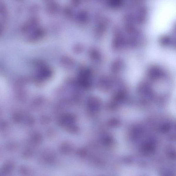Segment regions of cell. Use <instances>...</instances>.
Returning a JSON list of instances; mask_svg holds the SVG:
<instances>
[{
	"label": "cell",
	"instance_id": "6da1fadb",
	"mask_svg": "<svg viewBox=\"0 0 176 176\" xmlns=\"http://www.w3.org/2000/svg\"><path fill=\"white\" fill-rule=\"evenodd\" d=\"M39 160L45 164H52L56 160V155L53 150L46 148L42 150L39 153Z\"/></svg>",
	"mask_w": 176,
	"mask_h": 176
},
{
	"label": "cell",
	"instance_id": "7a4b0ae2",
	"mask_svg": "<svg viewBox=\"0 0 176 176\" xmlns=\"http://www.w3.org/2000/svg\"><path fill=\"white\" fill-rule=\"evenodd\" d=\"M15 166V163L13 161L9 160L6 162L1 169V175H5L11 173L13 171Z\"/></svg>",
	"mask_w": 176,
	"mask_h": 176
},
{
	"label": "cell",
	"instance_id": "3957f363",
	"mask_svg": "<svg viewBox=\"0 0 176 176\" xmlns=\"http://www.w3.org/2000/svg\"><path fill=\"white\" fill-rule=\"evenodd\" d=\"M59 150L60 152L63 155H68L72 151V145L67 141H64L60 144Z\"/></svg>",
	"mask_w": 176,
	"mask_h": 176
},
{
	"label": "cell",
	"instance_id": "277c9868",
	"mask_svg": "<svg viewBox=\"0 0 176 176\" xmlns=\"http://www.w3.org/2000/svg\"><path fill=\"white\" fill-rule=\"evenodd\" d=\"M43 140V137L39 133H36L32 135L30 140V144L33 147L39 146Z\"/></svg>",
	"mask_w": 176,
	"mask_h": 176
},
{
	"label": "cell",
	"instance_id": "5b68a950",
	"mask_svg": "<svg viewBox=\"0 0 176 176\" xmlns=\"http://www.w3.org/2000/svg\"><path fill=\"white\" fill-rule=\"evenodd\" d=\"M19 171L20 174L24 175H31L33 173V171L30 167L26 165L20 166Z\"/></svg>",
	"mask_w": 176,
	"mask_h": 176
},
{
	"label": "cell",
	"instance_id": "8992f818",
	"mask_svg": "<svg viewBox=\"0 0 176 176\" xmlns=\"http://www.w3.org/2000/svg\"><path fill=\"white\" fill-rule=\"evenodd\" d=\"M25 118L24 117L23 115L21 113L19 112L14 113L12 116V119H13V122L15 124H17L21 123L23 120L24 118Z\"/></svg>",
	"mask_w": 176,
	"mask_h": 176
},
{
	"label": "cell",
	"instance_id": "52a82bcc",
	"mask_svg": "<svg viewBox=\"0 0 176 176\" xmlns=\"http://www.w3.org/2000/svg\"><path fill=\"white\" fill-rule=\"evenodd\" d=\"M33 154V151L31 148L26 149L22 154V157L25 159L30 158Z\"/></svg>",
	"mask_w": 176,
	"mask_h": 176
},
{
	"label": "cell",
	"instance_id": "ba28073f",
	"mask_svg": "<svg viewBox=\"0 0 176 176\" xmlns=\"http://www.w3.org/2000/svg\"><path fill=\"white\" fill-rule=\"evenodd\" d=\"M51 121V117L46 115H42L40 117V123L42 125H46L49 124Z\"/></svg>",
	"mask_w": 176,
	"mask_h": 176
},
{
	"label": "cell",
	"instance_id": "9c48e42d",
	"mask_svg": "<svg viewBox=\"0 0 176 176\" xmlns=\"http://www.w3.org/2000/svg\"><path fill=\"white\" fill-rule=\"evenodd\" d=\"M19 145L15 143H9L7 145V148L10 151H17L19 149Z\"/></svg>",
	"mask_w": 176,
	"mask_h": 176
},
{
	"label": "cell",
	"instance_id": "30bf717a",
	"mask_svg": "<svg viewBox=\"0 0 176 176\" xmlns=\"http://www.w3.org/2000/svg\"><path fill=\"white\" fill-rule=\"evenodd\" d=\"M25 123L28 125H33L35 123V119L34 117L30 115H28L26 117L25 119Z\"/></svg>",
	"mask_w": 176,
	"mask_h": 176
},
{
	"label": "cell",
	"instance_id": "8fae6325",
	"mask_svg": "<svg viewBox=\"0 0 176 176\" xmlns=\"http://www.w3.org/2000/svg\"><path fill=\"white\" fill-rule=\"evenodd\" d=\"M56 135V131L53 128L48 129L46 132V135L49 138H52L55 136Z\"/></svg>",
	"mask_w": 176,
	"mask_h": 176
},
{
	"label": "cell",
	"instance_id": "7c38bea8",
	"mask_svg": "<svg viewBox=\"0 0 176 176\" xmlns=\"http://www.w3.org/2000/svg\"><path fill=\"white\" fill-rule=\"evenodd\" d=\"M9 123L7 121H3L1 125V130L3 132L7 131L9 129Z\"/></svg>",
	"mask_w": 176,
	"mask_h": 176
}]
</instances>
